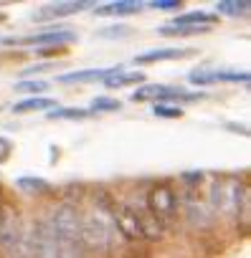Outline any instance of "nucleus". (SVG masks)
Returning a JSON list of instances; mask_svg holds the SVG:
<instances>
[{"label": "nucleus", "instance_id": "f257e3e1", "mask_svg": "<svg viewBox=\"0 0 251 258\" xmlns=\"http://www.w3.org/2000/svg\"><path fill=\"white\" fill-rule=\"evenodd\" d=\"M84 248L89 258H117L122 240L114 215H112V192L107 187H91L76 198Z\"/></svg>", "mask_w": 251, "mask_h": 258}, {"label": "nucleus", "instance_id": "f03ea898", "mask_svg": "<svg viewBox=\"0 0 251 258\" xmlns=\"http://www.w3.org/2000/svg\"><path fill=\"white\" fill-rule=\"evenodd\" d=\"M46 210V218L54 230L56 240V258H89L84 248L81 235V220H79V205L71 195H59Z\"/></svg>", "mask_w": 251, "mask_h": 258}, {"label": "nucleus", "instance_id": "7ed1b4c3", "mask_svg": "<svg viewBox=\"0 0 251 258\" xmlns=\"http://www.w3.org/2000/svg\"><path fill=\"white\" fill-rule=\"evenodd\" d=\"M206 180H208V190L203 192L206 205L211 208V213L216 215L218 223L236 225L241 200L248 192L246 175H211Z\"/></svg>", "mask_w": 251, "mask_h": 258}, {"label": "nucleus", "instance_id": "20e7f679", "mask_svg": "<svg viewBox=\"0 0 251 258\" xmlns=\"http://www.w3.org/2000/svg\"><path fill=\"white\" fill-rule=\"evenodd\" d=\"M0 258H31L28 223L21 208L8 198H0Z\"/></svg>", "mask_w": 251, "mask_h": 258}, {"label": "nucleus", "instance_id": "39448f33", "mask_svg": "<svg viewBox=\"0 0 251 258\" xmlns=\"http://www.w3.org/2000/svg\"><path fill=\"white\" fill-rule=\"evenodd\" d=\"M145 208L165 228H175L180 220V192L173 180H150L145 182Z\"/></svg>", "mask_w": 251, "mask_h": 258}, {"label": "nucleus", "instance_id": "423d86ee", "mask_svg": "<svg viewBox=\"0 0 251 258\" xmlns=\"http://www.w3.org/2000/svg\"><path fill=\"white\" fill-rule=\"evenodd\" d=\"M200 99H206L203 91H188L183 86H170V84H142L130 94V101L135 104L153 101V104H178L180 106V104H193Z\"/></svg>", "mask_w": 251, "mask_h": 258}, {"label": "nucleus", "instance_id": "0eeeda50", "mask_svg": "<svg viewBox=\"0 0 251 258\" xmlns=\"http://www.w3.org/2000/svg\"><path fill=\"white\" fill-rule=\"evenodd\" d=\"M76 41V31L66 26H46L28 36H13V38H0L6 46H33V48H69Z\"/></svg>", "mask_w": 251, "mask_h": 258}, {"label": "nucleus", "instance_id": "6e6552de", "mask_svg": "<svg viewBox=\"0 0 251 258\" xmlns=\"http://www.w3.org/2000/svg\"><path fill=\"white\" fill-rule=\"evenodd\" d=\"M28 255L31 258H56V240L46 210L36 213L28 223Z\"/></svg>", "mask_w": 251, "mask_h": 258}, {"label": "nucleus", "instance_id": "1a4fd4ad", "mask_svg": "<svg viewBox=\"0 0 251 258\" xmlns=\"http://www.w3.org/2000/svg\"><path fill=\"white\" fill-rule=\"evenodd\" d=\"M188 81L195 86H213V84H248V71H233V69H195L188 74Z\"/></svg>", "mask_w": 251, "mask_h": 258}, {"label": "nucleus", "instance_id": "9d476101", "mask_svg": "<svg viewBox=\"0 0 251 258\" xmlns=\"http://www.w3.org/2000/svg\"><path fill=\"white\" fill-rule=\"evenodd\" d=\"M86 8H94V3H89V0H59V3H48V6L36 8L31 13V21H36V23H54V21L66 18V16L81 13Z\"/></svg>", "mask_w": 251, "mask_h": 258}, {"label": "nucleus", "instance_id": "9b49d317", "mask_svg": "<svg viewBox=\"0 0 251 258\" xmlns=\"http://www.w3.org/2000/svg\"><path fill=\"white\" fill-rule=\"evenodd\" d=\"M198 51L195 48H153V51H145L135 58L137 66H153V63H163V61H185V58H193Z\"/></svg>", "mask_w": 251, "mask_h": 258}, {"label": "nucleus", "instance_id": "f8f14e48", "mask_svg": "<svg viewBox=\"0 0 251 258\" xmlns=\"http://www.w3.org/2000/svg\"><path fill=\"white\" fill-rule=\"evenodd\" d=\"M16 190L26 198H54L56 190L46 177H36V175H21L16 177Z\"/></svg>", "mask_w": 251, "mask_h": 258}, {"label": "nucleus", "instance_id": "ddd939ff", "mask_svg": "<svg viewBox=\"0 0 251 258\" xmlns=\"http://www.w3.org/2000/svg\"><path fill=\"white\" fill-rule=\"evenodd\" d=\"M218 23V16L216 13H208V11H185V13H178L168 26H175V28H213Z\"/></svg>", "mask_w": 251, "mask_h": 258}, {"label": "nucleus", "instance_id": "4468645a", "mask_svg": "<svg viewBox=\"0 0 251 258\" xmlns=\"http://www.w3.org/2000/svg\"><path fill=\"white\" fill-rule=\"evenodd\" d=\"M142 8H145V3H140V0H114V3L94 6V13L99 18H124V16L142 13Z\"/></svg>", "mask_w": 251, "mask_h": 258}, {"label": "nucleus", "instance_id": "2eb2a0df", "mask_svg": "<svg viewBox=\"0 0 251 258\" xmlns=\"http://www.w3.org/2000/svg\"><path fill=\"white\" fill-rule=\"evenodd\" d=\"M109 74H112V69H81V71L59 74L56 81L59 84H102Z\"/></svg>", "mask_w": 251, "mask_h": 258}, {"label": "nucleus", "instance_id": "dca6fc26", "mask_svg": "<svg viewBox=\"0 0 251 258\" xmlns=\"http://www.w3.org/2000/svg\"><path fill=\"white\" fill-rule=\"evenodd\" d=\"M107 89H124V86H142L145 84V71H127V69H114L112 66V74L102 81Z\"/></svg>", "mask_w": 251, "mask_h": 258}, {"label": "nucleus", "instance_id": "f3484780", "mask_svg": "<svg viewBox=\"0 0 251 258\" xmlns=\"http://www.w3.org/2000/svg\"><path fill=\"white\" fill-rule=\"evenodd\" d=\"M56 109V99L51 96H28L13 104V114H33V111H51Z\"/></svg>", "mask_w": 251, "mask_h": 258}, {"label": "nucleus", "instance_id": "a211bd4d", "mask_svg": "<svg viewBox=\"0 0 251 258\" xmlns=\"http://www.w3.org/2000/svg\"><path fill=\"white\" fill-rule=\"evenodd\" d=\"M94 114L89 109H79V106H56L51 111H46V119L48 121H84V119H91Z\"/></svg>", "mask_w": 251, "mask_h": 258}, {"label": "nucleus", "instance_id": "6ab92c4d", "mask_svg": "<svg viewBox=\"0 0 251 258\" xmlns=\"http://www.w3.org/2000/svg\"><path fill=\"white\" fill-rule=\"evenodd\" d=\"M251 11L248 0H218L216 3V16H228V18H246Z\"/></svg>", "mask_w": 251, "mask_h": 258}, {"label": "nucleus", "instance_id": "aec40b11", "mask_svg": "<svg viewBox=\"0 0 251 258\" xmlns=\"http://www.w3.org/2000/svg\"><path fill=\"white\" fill-rule=\"evenodd\" d=\"M91 114H112V111H122V101L112 99V96H94L89 104Z\"/></svg>", "mask_w": 251, "mask_h": 258}, {"label": "nucleus", "instance_id": "412c9836", "mask_svg": "<svg viewBox=\"0 0 251 258\" xmlns=\"http://www.w3.org/2000/svg\"><path fill=\"white\" fill-rule=\"evenodd\" d=\"M18 94H31V96H43V91H48V84L41 79H23L16 84Z\"/></svg>", "mask_w": 251, "mask_h": 258}, {"label": "nucleus", "instance_id": "4be33fe9", "mask_svg": "<svg viewBox=\"0 0 251 258\" xmlns=\"http://www.w3.org/2000/svg\"><path fill=\"white\" fill-rule=\"evenodd\" d=\"M153 114L158 119H183L185 116L183 106H178V104H155L153 106Z\"/></svg>", "mask_w": 251, "mask_h": 258}, {"label": "nucleus", "instance_id": "5701e85b", "mask_svg": "<svg viewBox=\"0 0 251 258\" xmlns=\"http://www.w3.org/2000/svg\"><path fill=\"white\" fill-rule=\"evenodd\" d=\"M135 28L130 26H124V23H117V26H107V28H99L96 36L99 38H130Z\"/></svg>", "mask_w": 251, "mask_h": 258}, {"label": "nucleus", "instance_id": "b1692460", "mask_svg": "<svg viewBox=\"0 0 251 258\" xmlns=\"http://www.w3.org/2000/svg\"><path fill=\"white\" fill-rule=\"evenodd\" d=\"M147 6L155 8V11H165V13H173V11H180L183 8L180 0H153V3H147Z\"/></svg>", "mask_w": 251, "mask_h": 258}, {"label": "nucleus", "instance_id": "393cba45", "mask_svg": "<svg viewBox=\"0 0 251 258\" xmlns=\"http://www.w3.org/2000/svg\"><path fill=\"white\" fill-rule=\"evenodd\" d=\"M51 69H56V63H54V61H43V63H36V66H26V69L21 71V76L33 79L36 74H43V71H51Z\"/></svg>", "mask_w": 251, "mask_h": 258}, {"label": "nucleus", "instance_id": "a878e982", "mask_svg": "<svg viewBox=\"0 0 251 258\" xmlns=\"http://www.w3.org/2000/svg\"><path fill=\"white\" fill-rule=\"evenodd\" d=\"M11 157H13V142L6 135H0V165H6Z\"/></svg>", "mask_w": 251, "mask_h": 258}, {"label": "nucleus", "instance_id": "bb28decb", "mask_svg": "<svg viewBox=\"0 0 251 258\" xmlns=\"http://www.w3.org/2000/svg\"><path fill=\"white\" fill-rule=\"evenodd\" d=\"M33 53H36V56H43V58H54V56H56V58H64L69 51H66V48H41V51H33Z\"/></svg>", "mask_w": 251, "mask_h": 258}, {"label": "nucleus", "instance_id": "cd10ccee", "mask_svg": "<svg viewBox=\"0 0 251 258\" xmlns=\"http://www.w3.org/2000/svg\"><path fill=\"white\" fill-rule=\"evenodd\" d=\"M226 129H231L233 135H241V137H248V126L246 124H236V121H226L223 124Z\"/></svg>", "mask_w": 251, "mask_h": 258}, {"label": "nucleus", "instance_id": "c85d7f7f", "mask_svg": "<svg viewBox=\"0 0 251 258\" xmlns=\"http://www.w3.org/2000/svg\"><path fill=\"white\" fill-rule=\"evenodd\" d=\"M0 21H6V13L3 11H0Z\"/></svg>", "mask_w": 251, "mask_h": 258}, {"label": "nucleus", "instance_id": "c756f323", "mask_svg": "<svg viewBox=\"0 0 251 258\" xmlns=\"http://www.w3.org/2000/svg\"><path fill=\"white\" fill-rule=\"evenodd\" d=\"M0 198H3V195H0Z\"/></svg>", "mask_w": 251, "mask_h": 258}]
</instances>
